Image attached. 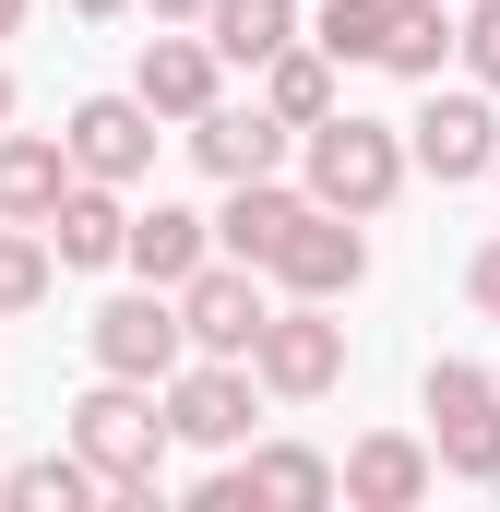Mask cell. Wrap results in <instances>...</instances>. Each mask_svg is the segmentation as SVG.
Returning a JSON list of instances; mask_svg holds the SVG:
<instances>
[{
    "label": "cell",
    "mask_w": 500,
    "mask_h": 512,
    "mask_svg": "<svg viewBox=\"0 0 500 512\" xmlns=\"http://www.w3.org/2000/svg\"><path fill=\"white\" fill-rule=\"evenodd\" d=\"M322 501H334V453H310V441H239L191 489V512H322Z\"/></svg>",
    "instance_id": "obj_6"
},
{
    "label": "cell",
    "mask_w": 500,
    "mask_h": 512,
    "mask_svg": "<svg viewBox=\"0 0 500 512\" xmlns=\"http://www.w3.org/2000/svg\"><path fill=\"white\" fill-rule=\"evenodd\" d=\"M441 60H453V12H441V0H393L370 72H393V84H441Z\"/></svg>",
    "instance_id": "obj_19"
},
{
    "label": "cell",
    "mask_w": 500,
    "mask_h": 512,
    "mask_svg": "<svg viewBox=\"0 0 500 512\" xmlns=\"http://www.w3.org/2000/svg\"><path fill=\"white\" fill-rule=\"evenodd\" d=\"M0 465H12V453H0Z\"/></svg>",
    "instance_id": "obj_31"
},
{
    "label": "cell",
    "mask_w": 500,
    "mask_h": 512,
    "mask_svg": "<svg viewBox=\"0 0 500 512\" xmlns=\"http://www.w3.org/2000/svg\"><path fill=\"white\" fill-rule=\"evenodd\" d=\"M429 489H441L429 429H358L346 465H334V501H346V512H417Z\"/></svg>",
    "instance_id": "obj_12"
},
{
    "label": "cell",
    "mask_w": 500,
    "mask_h": 512,
    "mask_svg": "<svg viewBox=\"0 0 500 512\" xmlns=\"http://www.w3.org/2000/svg\"><path fill=\"white\" fill-rule=\"evenodd\" d=\"M203 36H215L227 72H262V60L298 36V0H203Z\"/></svg>",
    "instance_id": "obj_20"
},
{
    "label": "cell",
    "mask_w": 500,
    "mask_h": 512,
    "mask_svg": "<svg viewBox=\"0 0 500 512\" xmlns=\"http://www.w3.org/2000/svg\"><path fill=\"white\" fill-rule=\"evenodd\" d=\"M239 370L262 382V405H322V393L346 382V322H334V298H274V310L250 322Z\"/></svg>",
    "instance_id": "obj_4"
},
{
    "label": "cell",
    "mask_w": 500,
    "mask_h": 512,
    "mask_svg": "<svg viewBox=\"0 0 500 512\" xmlns=\"http://www.w3.org/2000/svg\"><path fill=\"white\" fill-rule=\"evenodd\" d=\"M381 12H393V0H322V12H298V36H310L322 60H381Z\"/></svg>",
    "instance_id": "obj_23"
},
{
    "label": "cell",
    "mask_w": 500,
    "mask_h": 512,
    "mask_svg": "<svg viewBox=\"0 0 500 512\" xmlns=\"http://www.w3.org/2000/svg\"><path fill=\"white\" fill-rule=\"evenodd\" d=\"M250 274H262L274 298H358V286H370V227L274 179V215H262V251H250Z\"/></svg>",
    "instance_id": "obj_2"
},
{
    "label": "cell",
    "mask_w": 500,
    "mask_h": 512,
    "mask_svg": "<svg viewBox=\"0 0 500 512\" xmlns=\"http://www.w3.org/2000/svg\"><path fill=\"white\" fill-rule=\"evenodd\" d=\"M489 155H500V108H489V84H429V108L405 120V167L417 179H441V191H465V179H489Z\"/></svg>",
    "instance_id": "obj_9"
},
{
    "label": "cell",
    "mask_w": 500,
    "mask_h": 512,
    "mask_svg": "<svg viewBox=\"0 0 500 512\" xmlns=\"http://www.w3.org/2000/svg\"><path fill=\"white\" fill-rule=\"evenodd\" d=\"M0 120H12V72H0Z\"/></svg>",
    "instance_id": "obj_29"
},
{
    "label": "cell",
    "mask_w": 500,
    "mask_h": 512,
    "mask_svg": "<svg viewBox=\"0 0 500 512\" xmlns=\"http://www.w3.org/2000/svg\"><path fill=\"white\" fill-rule=\"evenodd\" d=\"M60 12H72V24H120L131 0H60Z\"/></svg>",
    "instance_id": "obj_26"
},
{
    "label": "cell",
    "mask_w": 500,
    "mask_h": 512,
    "mask_svg": "<svg viewBox=\"0 0 500 512\" xmlns=\"http://www.w3.org/2000/svg\"><path fill=\"white\" fill-rule=\"evenodd\" d=\"M203 251H215V215H191V203H143V215L120 227V262L143 274V286H179Z\"/></svg>",
    "instance_id": "obj_18"
},
{
    "label": "cell",
    "mask_w": 500,
    "mask_h": 512,
    "mask_svg": "<svg viewBox=\"0 0 500 512\" xmlns=\"http://www.w3.org/2000/svg\"><path fill=\"white\" fill-rule=\"evenodd\" d=\"M179 143H191V167H203V179H274V167H286V155H298V131L274 120V108H262V96H215V108H191V120H179Z\"/></svg>",
    "instance_id": "obj_13"
},
{
    "label": "cell",
    "mask_w": 500,
    "mask_h": 512,
    "mask_svg": "<svg viewBox=\"0 0 500 512\" xmlns=\"http://www.w3.org/2000/svg\"><path fill=\"white\" fill-rule=\"evenodd\" d=\"M489 179H500V155H489Z\"/></svg>",
    "instance_id": "obj_30"
},
{
    "label": "cell",
    "mask_w": 500,
    "mask_h": 512,
    "mask_svg": "<svg viewBox=\"0 0 500 512\" xmlns=\"http://www.w3.org/2000/svg\"><path fill=\"white\" fill-rule=\"evenodd\" d=\"M489 382H500V370H489Z\"/></svg>",
    "instance_id": "obj_32"
},
{
    "label": "cell",
    "mask_w": 500,
    "mask_h": 512,
    "mask_svg": "<svg viewBox=\"0 0 500 512\" xmlns=\"http://www.w3.org/2000/svg\"><path fill=\"white\" fill-rule=\"evenodd\" d=\"M155 405H167V441H191V453H239L250 417H262V382H250L239 358H179V370L155 382Z\"/></svg>",
    "instance_id": "obj_8"
},
{
    "label": "cell",
    "mask_w": 500,
    "mask_h": 512,
    "mask_svg": "<svg viewBox=\"0 0 500 512\" xmlns=\"http://www.w3.org/2000/svg\"><path fill=\"white\" fill-rule=\"evenodd\" d=\"M48 286H60V262L36 227H0V322H24V310H48Z\"/></svg>",
    "instance_id": "obj_22"
},
{
    "label": "cell",
    "mask_w": 500,
    "mask_h": 512,
    "mask_svg": "<svg viewBox=\"0 0 500 512\" xmlns=\"http://www.w3.org/2000/svg\"><path fill=\"white\" fill-rule=\"evenodd\" d=\"M24 12H36V0H0V36H24Z\"/></svg>",
    "instance_id": "obj_28"
},
{
    "label": "cell",
    "mask_w": 500,
    "mask_h": 512,
    "mask_svg": "<svg viewBox=\"0 0 500 512\" xmlns=\"http://www.w3.org/2000/svg\"><path fill=\"white\" fill-rule=\"evenodd\" d=\"M465 298H477V322H500V239H477V262H465Z\"/></svg>",
    "instance_id": "obj_25"
},
{
    "label": "cell",
    "mask_w": 500,
    "mask_h": 512,
    "mask_svg": "<svg viewBox=\"0 0 500 512\" xmlns=\"http://www.w3.org/2000/svg\"><path fill=\"white\" fill-rule=\"evenodd\" d=\"M84 358H96L108 382H167V370L191 358L179 298H167V286H120V298H96V310H84Z\"/></svg>",
    "instance_id": "obj_7"
},
{
    "label": "cell",
    "mask_w": 500,
    "mask_h": 512,
    "mask_svg": "<svg viewBox=\"0 0 500 512\" xmlns=\"http://www.w3.org/2000/svg\"><path fill=\"white\" fill-rule=\"evenodd\" d=\"M120 227H131L120 191H108V179H72V191L48 203V227H36V239H48L60 274H108V262H120Z\"/></svg>",
    "instance_id": "obj_15"
},
{
    "label": "cell",
    "mask_w": 500,
    "mask_h": 512,
    "mask_svg": "<svg viewBox=\"0 0 500 512\" xmlns=\"http://www.w3.org/2000/svg\"><path fill=\"white\" fill-rule=\"evenodd\" d=\"M131 96H143L155 120H191V108H215V96H227V60H215V36H191V24H155V36H143V60H131Z\"/></svg>",
    "instance_id": "obj_14"
},
{
    "label": "cell",
    "mask_w": 500,
    "mask_h": 512,
    "mask_svg": "<svg viewBox=\"0 0 500 512\" xmlns=\"http://www.w3.org/2000/svg\"><path fill=\"white\" fill-rule=\"evenodd\" d=\"M0 501L12 512H84L96 501V465H84L72 441H60V453H12V465H0Z\"/></svg>",
    "instance_id": "obj_21"
},
{
    "label": "cell",
    "mask_w": 500,
    "mask_h": 512,
    "mask_svg": "<svg viewBox=\"0 0 500 512\" xmlns=\"http://www.w3.org/2000/svg\"><path fill=\"white\" fill-rule=\"evenodd\" d=\"M453 60H465V84L500 96V0H465V12H453Z\"/></svg>",
    "instance_id": "obj_24"
},
{
    "label": "cell",
    "mask_w": 500,
    "mask_h": 512,
    "mask_svg": "<svg viewBox=\"0 0 500 512\" xmlns=\"http://www.w3.org/2000/svg\"><path fill=\"white\" fill-rule=\"evenodd\" d=\"M143 12H155V24H203V0H143Z\"/></svg>",
    "instance_id": "obj_27"
},
{
    "label": "cell",
    "mask_w": 500,
    "mask_h": 512,
    "mask_svg": "<svg viewBox=\"0 0 500 512\" xmlns=\"http://www.w3.org/2000/svg\"><path fill=\"white\" fill-rule=\"evenodd\" d=\"M60 191H72V143H60V131H12V120H0V227H48Z\"/></svg>",
    "instance_id": "obj_16"
},
{
    "label": "cell",
    "mask_w": 500,
    "mask_h": 512,
    "mask_svg": "<svg viewBox=\"0 0 500 512\" xmlns=\"http://www.w3.org/2000/svg\"><path fill=\"white\" fill-rule=\"evenodd\" d=\"M60 441L96 465V501L108 512H155V465H167V405H155V382H96L60 405Z\"/></svg>",
    "instance_id": "obj_1"
},
{
    "label": "cell",
    "mask_w": 500,
    "mask_h": 512,
    "mask_svg": "<svg viewBox=\"0 0 500 512\" xmlns=\"http://www.w3.org/2000/svg\"><path fill=\"white\" fill-rule=\"evenodd\" d=\"M167 298H179V334H191V358H239V346H250V322L274 310V286H262L250 262H227V251H203L179 286H167Z\"/></svg>",
    "instance_id": "obj_11"
},
{
    "label": "cell",
    "mask_w": 500,
    "mask_h": 512,
    "mask_svg": "<svg viewBox=\"0 0 500 512\" xmlns=\"http://www.w3.org/2000/svg\"><path fill=\"white\" fill-rule=\"evenodd\" d=\"M417 417H429V453H441V477H465V489H500V382L477 358H429V382H417Z\"/></svg>",
    "instance_id": "obj_5"
},
{
    "label": "cell",
    "mask_w": 500,
    "mask_h": 512,
    "mask_svg": "<svg viewBox=\"0 0 500 512\" xmlns=\"http://www.w3.org/2000/svg\"><path fill=\"white\" fill-rule=\"evenodd\" d=\"M155 108H143V96H84V108H72V120H60V143H72V179H108V191H143V179H155Z\"/></svg>",
    "instance_id": "obj_10"
},
{
    "label": "cell",
    "mask_w": 500,
    "mask_h": 512,
    "mask_svg": "<svg viewBox=\"0 0 500 512\" xmlns=\"http://www.w3.org/2000/svg\"><path fill=\"white\" fill-rule=\"evenodd\" d=\"M250 96H262L286 131H310V120H334V108H346V60H322L310 36H286V48L262 60V84H250Z\"/></svg>",
    "instance_id": "obj_17"
},
{
    "label": "cell",
    "mask_w": 500,
    "mask_h": 512,
    "mask_svg": "<svg viewBox=\"0 0 500 512\" xmlns=\"http://www.w3.org/2000/svg\"><path fill=\"white\" fill-rule=\"evenodd\" d=\"M417 167H405V120H370V108H334V120L298 131V191L310 203H334V215H393V191H405Z\"/></svg>",
    "instance_id": "obj_3"
}]
</instances>
